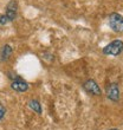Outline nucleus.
<instances>
[{"label":"nucleus","mask_w":123,"mask_h":130,"mask_svg":"<svg viewBox=\"0 0 123 130\" xmlns=\"http://www.w3.org/2000/svg\"><path fill=\"white\" fill-rule=\"evenodd\" d=\"M123 52V41L120 39H116V40L111 41L110 44H108L105 47H103V53L108 56H116L121 55Z\"/></svg>","instance_id":"1"},{"label":"nucleus","mask_w":123,"mask_h":130,"mask_svg":"<svg viewBox=\"0 0 123 130\" xmlns=\"http://www.w3.org/2000/svg\"><path fill=\"white\" fill-rule=\"evenodd\" d=\"M110 28L116 33H122L123 32V15L118 13H111L108 18Z\"/></svg>","instance_id":"2"},{"label":"nucleus","mask_w":123,"mask_h":130,"mask_svg":"<svg viewBox=\"0 0 123 130\" xmlns=\"http://www.w3.org/2000/svg\"><path fill=\"white\" fill-rule=\"evenodd\" d=\"M83 88L88 93L92 95V96H101L102 95V91H101V88L99 85L96 83V80L94 79H88L83 83Z\"/></svg>","instance_id":"3"},{"label":"nucleus","mask_w":123,"mask_h":130,"mask_svg":"<svg viewBox=\"0 0 123 130\" xmlns=\"http://www.w3.org/2000/svg\"><path fill=\"white\" fill-rule=\"evenodd\" d=\"M106 97L113 102H117L120 99V86L117 83H110L106 86Z\"/></svg>","instance_id":"4"},{"label":"nucleus","mask_w":123,"mask_h":130,"mask_svg":"<svg viewBox=\"0 0 123 130\" xmlns=\"http://www.w3.org/2000/svg\"><path fill=\"white\" fill-rule=\"evenodd\" d=\"M11 88L17 92H25L28 90V83L25 82L21 77H18L11 83Z\"/></svg>","instance_id":"5"},{"label":"nucleus","mask_w":123,"mask_h":130,"mask_svg":"<svg viewBox=\"0 0 123 130\" xmlns=\"http://www.w3.org/2000/svg\"><path fill=\"white\" fill-rule=\"evenodd\" d=\"M17 11H18V4L16 0H11L6 6V17L10 21H13L17 18Z\"/></svg>","instance_id":"6"},{"label":"nucleus","mask_w":123,"mask_h":130,"mask_svg":"<svg viewBox=\"0 0 123 130\" xmlns=\"http://www.w3.org/2000/svg\"><path fill=\"white\" fill-rule=\"evenodd\" d=\"M13 48L11 47L10 45H4L1 51H0V62H6L10 59V57L12 56Z\"/></svg>","instance_id":"7"},{"label":"nucleus","mask_w":123,"mask_h":130,"mask_svg":"<svg viewBox=\"0 0 123 130\" xmlns=\"http://www.w3.org/2000/svg\"><path fill=\"white\" fill-rule=\"evenodd\" d=\"M28 106L31 108V110H33L34 112H37L38 115L41 113V104L37 99H31L30 102H28Z\"/></svg>","instance_id":"8"},{"label":"nucleus","mask_w":123,"mask_h":130,"mask_svg":"<svg viewBox=\"0 0 123 130\" xmlns=\"http://www.w3.org/2000/svg\"><path fill=\"white\" fill-rule=\"evenodd\" d=\"M7 23H10V20H8V18L6 17V14H1V15H0V25H5V24H7Z\"/></svg>","instance_id":"9"},{"label":"nucleus","mask_w":123,"mask_h":130,"mask_svg":"<svg viewBox=\"0 0 123 130\" xmlns=\"http://www.w3.org/2000/svg\"><path fill=\"white\" fill-rule=\"evenodd\" d=\"M5 113H6V108L4 106V104L0 103V121L5 117Z\"/></svg>","instance_id":"10"},{"label":"nucleus","mask_w":123,"mask_h":130,"mask_svg":"<svg viewBox=\"0 0 123 130\" xmlns=\"http://www.w3.org/2000/svg\"><path fill=\"white\" fill-rule=\"evenodd\" d=\"M109 130H120V129H109Z\"/></svg>","instance_id":"11"}]
</instances>
